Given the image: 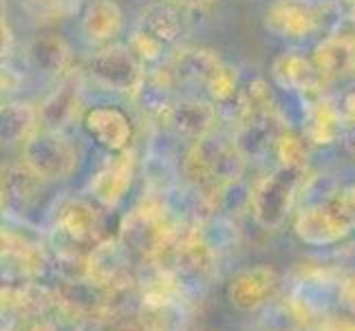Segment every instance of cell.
Wrapping results in <instances>:
<instances>
[{"instance_id": "obj_1", "label": "cell", "mask_w": 355, "mask_h": 331, "mask_svg": "<svg viewBox=\"0 0 355 331\" xmlns=\"http://www.w3.org/2000/svg\"><path fill=\"white\" fill-rule=\"evenodd\" d=\"M245 173V157L234 142H225L205 135L194 139L183 159V175L207 199L223 197V192L234 186Z\"/></svg>"}, {"instance_id": "obj_2", "label": "cell", "mask_w": 355, "mask_h": 331, "mask_svg": "<svg viewBox=\"0 0 355 331\" xmlns=\"http://www.w3.org/2000/svg\"><path fill=\"white\" fill-rule=\"evenodd\" d=\"M179 239V221L170 214L166 201L157 197H144L119 226V241L124 248L144 259H159L164 252H173Z\"/></svg>"}, {"instance_id": "obj_3", "label": "cell", "mask_w": 355, "mask_h": 331, "mask_svg": "<svg viewBox=\"0 0 355 331\" xmlns=\"http://www.w3.org/2000/svg\"><path fill=\"white\" fill-rule=\"evenodd\" d=\"M300 170L278 168L276 173L265 175L254 183L250 190V210L256 219V223L265 230H274L283 226L287 219L293 194H296Z\"/></svg>"}, {"instance_id": "obj_4", "label": "cell", "mask_w": 355, "mask_h": 331, "mask_svg": "<svg viewBox=\"0 0 355 331\" xmlns=\"http://www.w3.org/2000/svg\"><path fill=\"white\" fill-rule=\"evenodd\" d=\"M22 164L42 181H60L73 173L78 155L60 130L42 128L22 144Z\"/></svg>"}, {"instance_id": "obj_5", "label": "cell", "mask_w": 355, "mask_h": 331, "mask_svg": "<svg viewBox=\"0 0 355 331\" xmlns=\"http://www.w3.org/2000/svg\"><path fill=\"white\" fill-rule=\"evenodd\" d=\"M89 76L100 84V87L115 91L128 97H137L144 91L146 73L137 58L130 49L124 46H108L102 49L89 60Z\"/></svg>"}, {"instance_id": "obj_6", "label": "cell", "mask_w": 355, "mask_h": 331, "mask_svg": "<svg viewBox=\"0 0 355 331\" xmlns=\"http://www.w3.org/2000/svg\"><path fill=\"white\" fill-rule=\"evenodd\" d=\"M322 20V9L311 0H274L265 9L263 24L278 38H307Z\"/></svg>"}, {"instance_id": "obj_7", "label": "cell", "mask_w": 355, "mask_h": 331, "mask_svg": "<svg viewBox=\"0 0 355 331\" xmlns=\"http://www.w3.org/2000/svg\"><path fill=\"white\" fill-rule=\"evenodd\" d=\"M293 232L302 243L313 245V248H327V245H336L345 239L351 232V226L336 210V205L313 203L302 207L296 214Z\"/></svg>"}, {"instance_id": "obj_8", "label": "cell", "mask_w": 355, "mask_h": 331, "mask_svg": "<svg viewBox=\"0 0 355 331\" xmlns=\"http://www.w3.org/2000/svg\"><path fill=\"white\" fill-rule=\"evenodd\" d=\"M278 285V274L269 265L245 267L230 278L227 283V300L239 312H254L272 298Z\"/></svg>"}, {"instance_id": "obj_9", "label": "cell", "mask_w": 355, "mask_h": 331, "mask_svg": "<svg viewBox=\"0 0 355 331\" xmlns=\"http://www.w3.org/2000/svg\"><path fill=\"white\" fill-rule=\"evenodd\" d=\"M216 115L218 108L205 100H179L162 104V110H159V119L168 130L190 139H201L210 135Z\"/></svg>"}, {"instance_id": "obj_10", "label": "cell", "mask_w": 355, "mask_h": 331, "mask_svg": "<svg viewBox=\"0 0 355 331\" xmlns=\"http://www.w3.org/2000/svg\"><path fill=\"white\" fill-rule=\"evenodd\" d=\"M82 126L89 137L108 153L126 151L132 139L130 119L115 106H95L87 110Z\"/></svg>"}, {"instance_id": "obj_11", "label": "cell", "mask_w": 355, "mask_h": 331, "mask_svg": "<svg viewBox=\"0 0 355 331\" xmlns=\"http://www.w3.org/2000/svg\"><path fill=\"white\" fill-rule=\"evenodd\" d=\"M272 78L280 89L296 93L309 100L320 97L322 73L318 71L313 60L300 53H280L272 62Z\"/></svg>"}, {"instance_id": "obj_12", "label": "cell", "mask_w": 355, "mask_h": 331, "mask_svg": "<svg viewBox=\"0 0 355 331\" xmlns=\"http://www.w3.org/2000/svg\"><path fill=\"white\" fill-rule=\"evenodd\" d=\"M135 177V153L121 151L115 157H108L106 164L97 170V175L91 181L93 197L104 207H115L126 197V192L132 186Z\"/></svg>"}, {"instance_id": "obj_13", "label": "cell", "mask_w": 355, "mask_h": 331, "mask_svg": "<svg viewBox=\"0 0 355 331\" xmlns=\"http://www.w3.org/2000/svg\"><path fill=\"white\" fill-rule=\"evenodd\" d=\"M175 269L183 278H207L214 269L216 261V248L207 241V237L201 232V228H192L186 235H181L175 250Z\"/></svg>"}, {"instance_id": "obj_14", "label": "cell", "mask_w": 355, "mask_h": 331, "mask_svg": "<svg viewBox=\"0 0 355 331\" xmlns=\"http://www.w3.org/2000/svg\"><path fill=\"white\" fill-rule=\"evenodd\" d=\"M126 248L121 241L104 239L89 252L84 261V276L89 283H95L97 287H108L121 280L126 272Z\"/></svg>"}, {"instance_id": "obj_15", "label": "cell", "mask_w": 355, "mask_h": 331, "mask_svg": "<svg viewBox=\"0 0 355 331\" xmlns=\"http://www.w3.org/2000/svg\"><path fill=\"white\" fill-rule=\"evenodd\" d=\"M283 133L280 128V115L278 110L263 115H252L239 121V130L234 135L236 148L243 153V157H261L272 146H276L278 135Z\"/></svg>"}, {"instance_id": "obj_16", "label": "cell", "mask_w": 355, "mask_h": 331, "mask_svg": "<svg viewBox=\"0 0 355 331\" xmlns=\"http://www.w3.org/2000/svg\"><path fill=\"white\" fill-rule=\"evenodd\" d=\"M313 65L322 78H345L355 69V40L345 33H334L313 49Z\"/></svg>"}, {"instance_id": "obj_17", "label": "cell", "mask_w": 355, "mask_h": 331, "mask_svg": "<svg viewBox=\"0 0 355 331\" xmlns=\"http://www.w3.org/2000/svg\"><path fill=\"white\" fill-rule=\"evenodd\" d=\"M342 110L324 97H318L304 115V139L315 146H329L342 135Z\"/></svg>"}, {"instance_id": "obj_18", "label": "cell", "mask_w": 355, "mask_h": 331, "mask_svg": "<svg viewBox=\"0 0 355 331\" xmlns=\"http://www.w3.org/2000/svg\"><path fill=\"white\" fill-rule=\"evenodd\" d=\"M27 56L33 69L46 76H60L71 65V46L58 33H38L29 42Z\"/></svg>"}, {"instance_id": "obj_19", "label": "cell", "mask_w": 355, "mask_h": 331, "mask_svg": "<svg viewBox=\"0 0 355 331\" xmlns=\"http://www.w3.org/2000/svg\"><path fill=\"white\" fill-rule=\"evenodd\" d=\"M100 226L95 207L87 201H69L58 217V232L73 245H84L93 241Z\"/></svg>"}, {"instance_id": "obj_20", "label": "cell", "mask_w": 355, "mask_h": 331, "mask_svg": "<svg viewBox=\"0 0 355 331\" xmlns=\"http://www.w3.org/2000/svg\"><path fill=\"white\" fill-rule=\"evenodd\" d=\"M42 179L35 177L27 166L7 170L3 179V205L11 212H27L38 199Z\"/></svg>"}, {"instance_id": "obj_21", "label": "cell", "mask_w": 355, "mask_h": 331, "mask_svg": "<svg viewBox=\"0 0 355 331\" xmlns=\"http://www.w3.org/2000/svg\"><path fill=\"white\" fill-rule=\"evenodd\" d=\"M139 318L146 331H186L181 298H141Z\"/></svg>"}, {"instance_id": "obj_22", "label": "cell", "mask_w": 355, "mask_h": 331, "mask_svg": "<svg viewBox=\"0 0 355 331\" xmlns=\"http://www.w3.org/2000/svg\"><path fill=\"white\" fill-rule=\"evenodd\" d=\"M80 106V89L78 84L64 82L62 87L55 89L46 100L40 104V126L46 130H60L76 117Z\"/></svg>"}, {"instance_id": "obj_23", "label": "cell", "mask_w": 355, "mask_h": 331, "mask_svg": "<svg viewBox=\"0 0 355 331\" xmlns=\"http://www.w3.org/2000/svg\"><path fill=\"white\" fill-rule=\"evenodd\" d=\"M121 29V9L113 0H95L82 18V31L91 42L113 40Z\"/></svg>"}, {"instance_id": "obj_24", "label": "cell", "mask_w": 355, "mask_h": 331, "mask_svg": "<svg viewBox=\"0 0 355 331\" xmlns=\"http://www.w3.org/2000/svg\"><path fill=\"white\" fill-rule=\"evenodd\" d=\"M221 67H223V60L214 51H210V49H188V51H181L175 58L173 71L170 73H173L177 80L207 84Z\"/></svg>"}, {"instance_id": "obj_25", "label": "cell", "mask_w": 355, "mask_h": 331, "mask_svg": "<svg viewBox=\"0 0 355 331\" xmlns=\"http://www.w3.org/2000/svg\"><path fill=\"white\" fill-rule=\"evenodd\" d=\"M40 130V110L29 102H9L3 106V142L24 144Z\"/></svg>"}, {"instance_id": "obj_26", "label": "cell", "mask_w": 355, "mask_h": 331, "mask_svg": "<svg viewBox=\"0 0 355 331\" xmlns=\"http://www.w3.org/2000/svg\"><path fill=\"white\" fill-rule=\"evenodd\" d=\"M144 29L150 31L164 44H170L181 35V18L175 9L166 5H155L144 14Z\"/></svg>"}, {"instance_id": "obj_27", "label": "cell", "mask_w": 355, "mask_h": 331, "mask_svg": "<svg viewBox=\"0 0 355 331\" xmlns=\"http://www.w3.org/2000/svg\"><path fill=\"white\" fill-rule=\"evenodd\" d=\"M276 155H278V162L280 168H287V170H304L307 166V144H304V137L296 135L293 130H283L278 135L276 139Z\"/></svg>"}, {"instance_id": "obj_28", "label": "cell", "mask_w": 355, "mask_h": 331, "mask_svg": "<svg viewBox=\"0 0 355 331\" xmlns=\"http://www.w3.org/2000/svg\"><path fill=\"white\" fill-rule=\"evenodd\" d=\"M207 91H210L212 100L223 106L232 100H236L239 95V78H236V71L230 69L227 65H223L221 69L216 71V76L205 84Z\"/></svg>"}, {"instance_id": "obj_29", "label": "cell", "mask_w": 355, "mask_h": 331, "mask_svg": "<svg viewBox=\"0 0 355 331\" xmlns=\"http://www.w3.org/2000/svg\"><path fill=\"white\" fill-rule=\"evenodd\" d=\"M128 49L132 51V56L139 60V62H155V60H159L164 53V42L159 38H155L150 31H146L141 27V29H137L130 35Z\"/></svg>"}, {"instance_id": "obj_30", "label": "cell", "mask_w": 355, "mask_h": 331, "mask_svg": "<svg viewBox=\"0 0 355 331\" xmlns=\"http://www.w3.org/2000/svg\"><path fill=\"white\" fill-rule=\"evenodd\" d=\"M334 205H336V210L345 217L351 230H355V186H347L345 190H340Z\"/></svg>"}, {"instance_id": "obj_31", "label": "cell", "mask_w": 355, "mask_h": 331, "mask_svg": "<svg viewBox=\"0 0 355 331\" xmlns=\"http://www.w3.org/2000/svg\"><path fill=\"white\" fill-rule=\"evenodd\" d=\"M338 298L349 312L355 314V272L345 276L338 285Z\"/></svg>"}, {"instance_id": "obj_32", "label": "cell", "mask_w": 355, "mask_h": 331, "mask_svg": "<svg viewBox=\"0 0 355 331\" xmlns=\"http://www.w3.org/2000/svg\"><path fill=\"white\" fill-rule=\"evenodd\" d=\"M342 117H345V124H355V91L347 93L345 95V100H342Z\"/></svg>"}, {"instance_id": "obj_33", "label": "cell", "mask_w": 355, "mask_h": 331, "mask_svg": "<svg viewBox=\"0 0 355 331\" xmlns=\"http://www.w3.org/2000/svg\"><path fill=\"white\" fill-rule=\"evenodd\" d=\"M342 146H345V151L351 155V157H355V124L342 135Z\"/></svg>"}, {"instance_id": "obj_34", "label": "cell", "mask_w": 355, "mask_h": 331, "mask_svg": "<svg viewBox=\"0 0 355 331\" xmlns=\"http://www.w3.org/2000/svg\"><path fill=\"white\" fill-rule=\"evenodd\" d=\"M327 331H355V321H331Z\"/></svg>"}, {"instance_id": "obj_35", "label": "cell", "mask_w": 355, "mask_h": 331, "mask_svg": "<svg viewBox=\"0 0 355 331\" xmlns=\"http://www.w3.org/2000/svg\"><path fill=\"white\" fill-rule=\"evenodd\" d=\"M175 3H179L183 7H201V5L212 3V0H175Z\"/></svg>"}, {"instance_id": "obj_36", "label": "cell", "mask_w": 355, "mask_h": 331, "mask_svg": "<svg viewBox=\"0 0 355 331\" xmlns=\"http://www.w3.org/2000/svg\"><path fill=\"white\" fill-rule=\"evenodd\" d=\"M31 331H55L53 327H49V325H35Z\"/></svg>"}, {"instance_id": "obj_37", "label": "cell", "mask_w": 355, "mask_h": 331, "mask_svg": "<svg viewBox=\"0 0 355 331\" xmlns=\"http://www.w3.org/2000/svg\"><path fill=\"white\" fill-rule=\"evenodd\" d=\"M351 24H353V31H351V33H345V35H349V38H353V40H355V14L351 16Z\"/></svg>"}, {"instance_id": "obj_38", "label": "cell", "mask_w": 355, "mask_h": 331, "mask_svg": "<svg viewBox=\"0 0 355 331\" xmlns=\"http://www.w3.org/2000/svg\"><path fill=\"white\" fill-rule=\"evenodd\" d=\"M345 3H347V5H351V7L355 9V0H345Z\"/></svg>"}]
</instances>
